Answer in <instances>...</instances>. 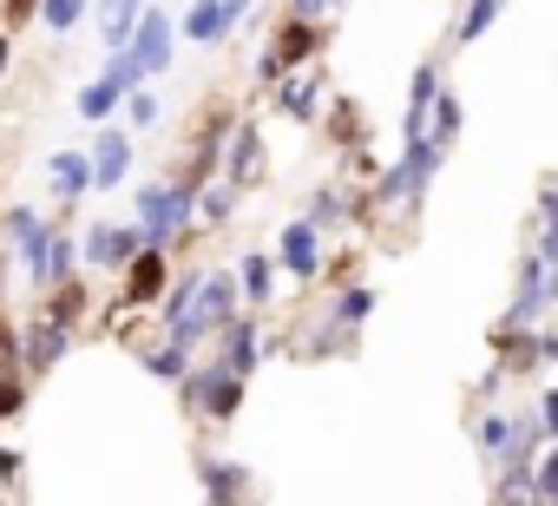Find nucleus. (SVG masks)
I'll use <instances>...</instances> for the list:
<instances>
[{
    "label": "nucleus",
    "instance_id": "obj_1",
    "mask_svg": "<svg viewBox=\"0 0 558 506\" xmlns=\"http://www.w3.org/2000/svg\"><path fill=\"white\" fill-rule=\"evenodd\" d=\"M138 210H132V230H138V243L145 250H178L191 230H197V191L184 184V178H145L138 184V197H132Z\"/></svg>",
    "mask_w": 558,
    "mask_h": 506
},
{
    "label": "nucleus",
    "instance_id": "obj_2",
    "mask_svg": "<svg viewBox=\"0 0 558 506\" xmlns=\"http://www.w3.org/2000/svg\"><path fill=\"white\" fill-rule=\"evenodd\" d=\"M440 165H447V152H440L434 138H408V152L375 171V191L362 197V210L375 217V210H408V204H421Z\"/></svg>",
    "mask_w": 558,
    "mask_h": 506
},
{
    "label": "nucleus",
    "instance_id": "obj_3",
    "mask_svg": "<svg viewBox=\"0 0 558 506\" xmlns=\"http://www.w3.org/2000/svg\"><path fill=\"white\" fill-rule=\"evenodd\" d=\"M53 224L60 217H47V210H34V204H8L0 210V250L21 264V277H27V290L34 297H47V250H53Z\"/></svg>",
    "mask_w": 558,
    "mask_h": 506
},
{
    "label": "nucleus",
    "instance_id": "obj_4",
    "mask_svg": "<svg viewBox=\"0 0 558 506\" xmlns=\"http://www.w3.org/2000/svg\"><path fill=\"white\" fill-rule=\"evenodd\" d=\"M323 47H329L323 21H296V14H283V21H276V34H269V47L256 53V93H263L269 80H283V73L316 67V60H323Z\"/></svg>",
    "mask_w": 558,
    "mask_h": 506
},
{
    "label": "nucleus",
    "instance_id": "obj_5",
    "mask_svg": "<svg viewBox=\"0 0 558 506\" xmlns=\"http://www.w3.org/2000/svg\"><path fill=\"white\" fill-rule=\"evenodd\" d=\"M119 60L132 67L138 86H151L158 73H171V60H178V27H171V14H165V8H145L138 27H132V40L119 47Z\"/></svg>",
    "mask_w": 558,
    "mask_h": 506
},
{
    "label": "nucleus",
    "instance_id": "obj_6",
    "mask_svg": "<svg viewBox=\"0 0 558 506\" xmlns=\"http://www.w3.org/2000/svg\"><path fill=\"white\" fill-rule=\"evenodd\" d=\"M243 388H250V382L223 375L217 362H191V369L178 375V395H184V408H191V414H204V421H217V427L243 414Z\"/></svg>",
    "mask_w": 558,
    "mask_h": 506
},
{
    "label": "nucleus",
    "instance_id": "obj_7",
    "mask_svg": "<svg viewBox=\"0 0 558 506\" xmlns=\"http://www.w3.org/2000/svg\"><path fill=\"white\" fill-rule=\"evenodd\" d=\"M269 264H276V277L316 284V270H323V230H316L310 217H290L283 230H276V250H269Z\"/></svg>",
    "mask_w": 558,
    "mask_h": 506
},
{
    "label": "nucleus",
    "instance_id": "obj_8",
    "mask_svg": "<svg viewBox=\"0 0 558 506\" xmlns=\"http://www.w3.org/2000/svg\"><path fill=\"white\" fill-rule=\"evenodd\" d=\"M73 243H80V264H86V270H112V277L145 250L138 230H132V224H112V217H93L86 237H73Z\"/></svg>",
    "mask_w": 558,
    "mask_h": 506
},
{
    "label": "nucleus",
    "instance_id": "obj_9",
    "mask_svg": "<svg viewBox=\"0 0 558 506\" xmlns=\"http://www.w3.org/2000/svg\"><path fill=\"white\" fill-rule=\"evenodd\" d=\"M263 93H269V112H276V119H290V125H316L329 80H323V67H303V73H283V80H269Z\"/></svg>",
    "mask_w": 558,
    "mask_h": 506
},
{
    "label": "nucleus",
    "instance_id": "obj_10",
    "mask_svg": "<svg viewBox=\"0 0 558 506\" xmlns=\"http://www.w3.org/2000/svg\"><path fill=\"white\" fill-rule=\"evenodd\" d=\"M132 158H138L132 132H125V125H99V132H93V145H86L93 191H119V184H132Z\"/></svg>",
    "mask_w": 558,
    "mask_h": 506
},
{
    "label": "nucleus",
    "instance_id": "obj_11",
    "mask_svg": "<svg viewBox=\"0 0 558 506\" xmlns=\"http://www.w3.org/2000/svg\"><path fill=\"white\" fill-rule=\"evenodd\" d=\"M165 284H171V250H138L119 270V310H158Z\"/></svg>",
    "mask_w": 558,
    "mask_h": 506
},
{
    "label": "nucleus",
    "instance_id": "obj_12",
    "mask_svg": "<svg viewBox=\"0 0 558 506\" xmlns=\"http://www.w3.org/2000/svg\"><path fill=\"white\" fill-rule=\"evenodd\" d=\"M263 125L256 119H236L230 125V138H223V158H217V178L223 184H236V191H250L256 178H263Z\"/></svg>",
    "mask_w": 558,
    "mask_h": 506
},
{
    "label": "nucleus",
    "instance_id": "obj_13",
    "mask_svg": "<svg viewBox=\"0 0 558 506\" xmlns=\"http://www.w3.org/2000/svg\"><path fill=\"white\" fill-rule=\"evenodd\" d=\"M80 336L73 329H60V323H47L40 310L21 323V375H53L60 362H66V349H73Z\"/></svg>",
    "mask_w": 558,
    "mask_h": 506
},
{
    "label": "nucleus",
    "instance_id": "obj_14",
    "mask_svg": "<svg viewBox=\"0 0 558 506\" xmlns=\"http://www.w3.org/2000/svg\"><path fill=\"white\" fill-rule=\"evenodd\" d=\"M223 375H236V382H250L256 375V362H263V323L243 310V316H230L223 329H217V356H210Z\"/></svg>",
    "mask_w": 558,
    "mask_h": 506
},
{
    "label": "nucleus",
    "instance_id": "obj_15",
    "mask_svg": "<svg viewBox=\"0 0 558 506\" xmlns=\"http://www.w3.org/2000/svg\"><path fill=\"white\" fill-rule=\"evenodd\" d=\"M197 486H204V506H243L250 499V467L230 460V454H204L197 460Z\"/></svg>",
    "mask_w": 558,
    "mask_h": 506
},
{
    "label": "nucleus",
    "instance_id": "obj_16",
    "mask_svg": "<svg viewBox=\"0 0 558 506\" xmlns=\"http://www.w3.org/2000/svg\"><path fill=\"white\" fill-rule=\"evenodd\" d=\"M47 184H53L60 217H73V210L93 197V165H86V152H53V158H47Z\"/></svg>",
    "mask_w": 558,
    "mask_h": 506
},
{
    "label": "nucleus",
    "instance_id": "obj_17",
    "mask_svg": "<svg viewBox=\"0 0 558 506\" xmlns=\"http://www.w3.org/2000/svg\"><path fill=\"white\" fill-rule=\"evenodd\" d=\"M447 86L440 60H421L414 80H408V106H401V138H427V112H434V93Z\"/></svg>",
    "mask_w": 558,
    "mask_h": 506
},
{
    "label": "nucleus",
    "instance_id": "obj_18",
    "mask_svg": "<svg viewBox=\"0 0 558 506\" xmlns=\"http://www.w3.org/2000/svg\"><path fill=\"white\" fill-rule=\"evenodd\" d=\"M230 316H243V297H236V277L230 270H204V290H197V323L217 336Z\"/></svg>",
    "mask_w": 558,
    "mask_h": 506
},
{
    "label": "nucleus",
    "instance_id": "obj_19",
    "mask_svg": "<svg viewBox=\"0 0 558 506\" xmlns=\"http://www.w3.org/2000/svg\"><path fill=\"white\" fill-rule=\"evenodd\" d=\"M230 277H236V297H243L250 310H269V303H276V264H269V250H243Z\"/></svg>",
    "mask_w": 558,
    "mask_h": 506
},
{
    "label": "nucleus",
    "instance_id": "obj_20",
    "mask_svg": "<svg viewBox=\"0 0 558 506\" xmlns=\"http://www.w3.org/2000/svg\"><path fill=\"white\" fill-rule=\"evenodd\" d=\"M151 8V0H99L93 8V27H99V53H119L138 27V14Z\"/></svg>",
    "mask_w": 558,
    "mask_h": 506
},
{
    "label": "nucleus",
    "instance_id": "obj_21",
    "mask_svg": "<svg viewBox=\"0 0 558 506\" xmlns=\"http://www.w3.org/2000/svg\"><path fill=\"white\" fill-rule=\"evenodd\" d=\"M86 310H93V290H86V277H66V284H53V290L40 297V316H47V323H60V329H73V336H80Z\"/></svg>",
    "mask_w": 558,
    "mask_h": 506
},
{
    "label": "nucleus",
    "instance_id": "obj_22",
    "mask_svg": "<svg viewBox=\"0 0 558 506\" xmlns=\"http://www.w3.org/2000/svg\"><path fill=\"white\" fill-rule=\"evenodd\" d=\"M171 27H178V40H191V47H204V53L230 40V27H223V8H217V0H191V8H184Z\"/></svg>",
    "mask_w": 558,
    "mask_h": 506
},
{
    "label": "nucleus",
    "instance_id": "obj_23",
    "mask_svg": "<svg viewBox=\"0 0 558 506\" xmlns=\"http://www.w3.org/2000/svg\"><path fill=\"white\" fill-rule=\"evenodd\" d=\"M460 132H466V106H460L453 86H440V93H434V112H427V138H434L440 152H453Z\"/></svg>",
    "mask_w": 558,
    "mask_h": 506
},
{
    "label": "nucleus",
    "instance_id": "obj_24",
    "mask_svg": "<svg viewBox=\"0 0 558 506\" xmlns=\"http://www.w3.org/2000/svg\"><path fill=\"white\" fill-rule=\"evenodd\" d=\"M316 125H329V138H336L342 152H349V145L362 152V106H355V99H336V93H323V112H316Z\"/></svg>",
    "mask_w": 558,
    "mask_h": 506
},
{
    "label": "nucleus",
    "instance_id": "obj_25",
    "mask_svg": "<svg viewBox=\"0 0 558 506\" xmlns=\"http://www.w3.org/2000/svg\"><path fill=\"white\" fill-rule=\"evenodd\" d=\"M119 99H125V86H119L112 73H99V80H86V86H80V99H73V106H80V119H86V125H106V119L119 112Z\"/></svg>",
    "mask_w": 558,
    "mask_h": 506
},
{
    "label": "nucleus",
    "instance_id": "obj_26",
    "mask_svg": "<svg viewBox=\"0 0 558 506\" xmlns=\"http://www.w3.org/2000/svg\"><path fill=\"white\" fill-rule=\"evenodd\" d=\"M236 197H243L236 184H223V178H210V184L197 191V210H191V217H197V230H223V224L236 217Z\"/></svg>",
    "mask_w": 558,
    "mask_h": 506
},
{
    "label": "nucleus",
    "instance_id": "obj_27",
    "mask_svg": "<svg viewBox=\"0 0 558 506\" xmlns=\"http://www.w3.org/2000/svg\"><path fill=\"white\" fill-rule=\"evenodd\" d=\"M368 316H375V290H368V284H342L336 303H329V323H336L342 336H355Z\"/></svg>",
    "mask_w": 558,
    "mask_h": 506
},
{
    "label": "nucleus",
    "instance_id": "obj_28",
    "mask_svg": "<svg viewBox=\"0 0 558 506\" xmlns=\"http://www.w3.org/2000/svg\"><path fill=\"white\" fill-rule=\"evenodd\" d=\"M86 8H93V0H40V8H34V21H40L47 34H60V40H66V34L86 21Z\"/></svg>",
    "mask_w": 558,
    "mask_h": 506
},
{
    "label": "nucleus",
    "instance_id": "obj_29",
    "mask_svg": "<svg viewBox=\"0 0 558 506\" xmlns=\"http://www.w3.org/2000/svg\"><path fill=\"white\" fill-rule=\"evenodd\" d=\"M119 112H125V132H151V125L165 119V106H158V93H151V86H132V93L119 99Z\"/></svg>",
    "mask_w": 558,
    "mask_h": 506
},
{
    "label": "nucleus",
    "instance_id": "obj_30",
    "mask_svg": "<svg viewBox=\"0 0 558 506\" xmlns=\"http://www.w3.org/2000/svg\"><path fill=\"white\" fill-rule=\"evenodd\" d=\"M316 230H336V224H349V191L342 184H323L316 197H310V210H303Z\"/></svg>",
    "mask_w": 558,
    "mask_h": 506
},
{
    "label": "nucleus",
    "instance_id": "obj_31",
    "mask_svg": "<svg viewBox=\"0 0 558 506\" xmlns=\"http://www.w3.org/2000/svg\"><path fill=\"white\" fill-rule=\"evenodd\" d=\"M316 284H329V290H342V284H362V250H323V270H316Z\"/></svg>",
    "mask_w": 558,
    "mask_h": 506
},
{
    "label": "nucleus",
    "instance_id": "obj_32",
    "mask_svg": "<svg viewBox=\"0 0 558 506\" xmlns=\"http://www.w3.org/2000/svg\"><path fill=\"white\" fill-rule=\"evenodd\" d=\"M138 362H145V375H151V382H171V388H178V375L191 369V356H184L178 342H158V349H145Z\"/></svg>",
    "mask_w": 558,
    "mask_h": 506
},
{
    "label": "nucleus",
    "instance_id": "obj_33",
    "mask_svg": "<svg viewBox=\"0 0 558 506\" xmlns=\"http://www.w3.org/2000/svg\"><path fill=\"white\" fill-rule=\"evenodd\" d=\"M499 14H506V0H466V14H460L453 40H460V47H473V40H480V34H486V27L499 21Z\"/></svg>",
    "mask_w": 558,
    "mask_h": 506
},
{
    "label": "nucleus",
    "instance_id": "obj_34",
    "mask_svg": "<svg viewBox=\"0 0 558 506\" xmlns=\"http://www.w3.org/2000/svg\"><path fill=\"white\" fill-rule=\"evenodd\" d=\"M27 408V375H0V421H14Z\"/></svg>",
    "mask_w": 558,
    "mask_h": 506
},
{
    "label": "nucleus",
    "instance_id": "obj_35",
    "mask_svg": "<svg viewBox=\"0 0 558 506\" xmlns=\"http://www.w3.org/2000/svg\"><path fill=\"white\" fill-rule=\"evenodd\" d=\"M34 8H40V0H0V34L34 27Z\"/></svg>",
    "mask_w": 558,
    "mask_h": 506
},
{
    "label": "nucleus",
    "instance_id": "obj_36",
    "mask_svg": "<svg viewBox=\"0 0 558 506\" xmlns=\"http://www.w3.org/2000/svg\"><path fill=\"white\" fill-rule=\"evenodd\" d=\"M349 0H290L283 14H296V21H323V14H342Z\"/></svg>",
    "mask_w": 558,
    "mask_h": 506
},
{
    "label": "nucleus",
    "instance_id": "obj_37",
    "mask_svg": "<svg viewBox=\"0 0 558 506\" xmlns=\"http://www.w3.org/2000/svg\"><path fill=\"white\" fill-rule=\"evenodd\" d=\"M217 8H223V27H230V34H236V27H243V21H250V8H256V0H217Z\"/></svg>",
    "mask_w": 558,
    "mask_h": 506
},
{
    "label": "nucleus",
    "instance_id": "obj_38",
    "mask_svg": "<svg viewBox=\"0 0 558 506\" xmlns=\"http://www.w3.org/2000/svg\"><path fill=\"white\" fill-rule=\"evenodd\" d=\"M21 467H27V460H21V447H0V480L14 486V480H21Z\"/></svg>",
    "mask_w": 558,
    "mask_h": 506
},
{
    "label": "nucleus",
    "instance_id": "obj_39",
    "mask_svg": "<svg viewBox=\"0 0 558 506\" xmlns=\"http://www.w3.org/2000/svg\"><path fill=\"white\" fill-rule=\"evenodd\" d=\"M8 67H14V40L0 34V80H8Z\"/></svg>",
    "mask_w": 558,
    "mask_h": 506
},
{
    "label": "nucleus",
    "instance_id": "obj_40",
    "mask_svg": "<svg viewBox=\"0 0 558 506\" xmlns=\"http://www.w3.org/2000/svg\"><path fill=\"white\" fill-rule=\"evenodd\" d=\"M532 506H558V499H532Z\"/></svg>",
    "mask_w": 558,
    "mask_h": 506
},
{
    "label": "nucleus",
    "instance_id": "obj_41",
    "mask_svg": "<svg viewBox=\"0 0 558 506\" xmlns=\"http://www.w3.org/2000/svg\"><path fill=\"white\" fill-rule=\"evenodd\" d=\"M14 506H27V499H14Z\"/></svg>",
    "mask_w": 558,
    "mask_h": 506
}]
</instances>
